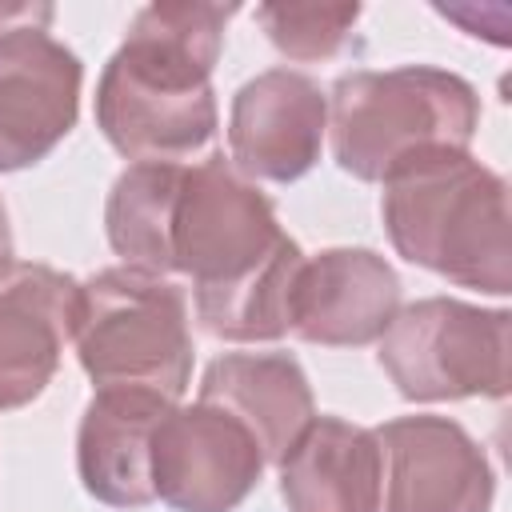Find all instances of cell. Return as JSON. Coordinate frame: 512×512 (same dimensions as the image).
<instances>
[{
  "label": "cell",
  "mask_w": 512,
  "mask_h": 512,
  "mask_svg": "<svg viewBox=\"0 0 512 512\" xmlns=\"http://www.w3.org/2000/svg\"><path fill=\"white\" fill-rule=\"evenodd\" d=\"M304 252L272 200L224 156L184 164L172 216V272L192 280L208 336L260 344L288 336V296Z\"/></svg>",
  "instance_id": "6da1fadb"
},
{
  "label": "cell",
  "mask_w": 512,
  "mask_h": 512,
  "mask_svg": "<svg viewBox=\"0 0 512 512\" xmlns=\"http://www.w3.org/2000/svg\"><path fill=\"white\" fill-rule=\"evenodd\" d=\"M236 4H148L132 16L96 84V124L132 164H184L220 128L212 68Z\"/></svg>",
  "instance_id": "7a4b0ae2"
},
{
  "label": "cell",
  "mask_w": 512,
  "mask_h": 512,
  "mask_svg": "<svg viewBox=\"0 0 512 512\" xmlns=\"http://www.w3.org/2000/svg\"><path fill=\"white\" fill-rule=\"evenodd\" d=\"M380 216L392 248L460 288L512 292L508 184L472 152H428L384 180Z\"/></svg>",
  "instance_id": "3957f363"
},
{
  "label": "cell",
  "mask_w": 512,
  "mask_h": 512,
  "mask_svg": "<svg viewBox=\"0 0 512 512\" xmlns=\"http://www.w3.org/2000/svg\"><path fill=\"white\" fill-rule=\"evenodd\" d=\"M476 128V88L432 64L360 68L340 76L328 92L332 156L364 184H384L400 164L428 152H468Z\"/></svg>",
  "instance_id": "277c9868"
},
{
  "label": "cell",
  "mask_w": 512,
  "mask_h": 512,
  "mask_svg": "<svg viewBox=\"0 0 512 512\" xmlns=\"http://www.w3.org/2000/svg\"><path fill=\"white\" fill-rule=\"evenodd\" d=\"M72 340L96 388H136L180 400L192 380L188 296L168 276L104 268L76 288Z\"/></svg>",
  "instance_id": "5b68a950"
},
{
  "label": "cell",
  "mask_w": 512,
  "mask_h": 512,
  "mask_svg": "<svg viewBox=\"0 0 512 512\" xmlns=\"http://www.w3.org/2000/svg\"><path fill=\"white\" fill-rule=\"evenodd\" d=\"M512 356V316L452 296H428L396 312L380 336V368L412 404L504 400Z\"/></svg>",
  "instance_id": "8992f818"
},
{
  "label": "cell",
  "mask_w": 512,
  "mask_h": 512,
  "mask_svg": "<svg viewBox=\"0 0 512 512\" xmlns=\"http://www.w3.org/2000/svg\"><path fill=\"white\" fill-rule=\"evenodd\" d=\"M264 464L252 432L216 404H172L152 432V492L172 512H236Z\"/></svg>",
  "instance_id": "52a82bcc"
},
{
  "label": "cell",
  "mask_w": 512,
  "mask_h": 512,
  "mask_svg": "<svg viewBox=\"0 0 512 512\" xmlns=\"http://www.w3.org/2000/svg\"><path fill=\"white\" fill-rule=\"evenodd\" d=\"M380 444V512H492L496 476L484 444L448 416H396Z\"/></svg>",
  "instance_id": "ba28073f"
},
{
  "label": "cell",
  "mask_w": 512,
  "mask_h": 512,
  "mask_svg": "<svg viewBox=\"0 0 512 512\" xmlns=\"http://www.w3.org/2000/svg\"><path fill=\"white\" fill-rule=\"evenodd\" d=\"M84 68L48 24L0 32V172L40 164L80 116Z\"/></svg>",
  "instance_id": "9c48e42d"
},
{
  "label": "cell",
  "mask_w": 512,
  "mask_h": 512,
  "mask_svg": "<svg viewBox=\"0 0 512 512\" xmlns=\"http://www.w3.org/2000/svg\"><path fill=\"white\" fill-rule=\"evenodd\" d=\"M328 96L292 68H268L240 84L228 112V156L248 180L292 184L308 176L324 152Z\"/></svg>",
  "instance_id": "30bf717a"
},
{
  "label": "cell",
  "mask_w": 512,
  "mask_h": 512,
  "mask_svg": "<svg viewBox=\"0 0 512 512\" xmlns=\"http://www.w3.org/2000/svg\"><path fill=\"white\" fill-rule=\"evenodd\" d=\"M400 312V276L372 248H324L304 256L288 296V332L320 348H360Z\"/></svg>",
  "instance_id": "8fae6325"
},
{
  "label": "cell",
  "mask_w": 512,
  "mask_h": 512,
  "mask_svg": "<svg viewBox=\"0 0 512 512\" xmlns=\"http://www.w3.org/2000/svg\"><path fill=\"white\" fill-rule=\"evenodd\" d=\"M76 280L48 264H12L0 276V412L32 404L72 340Z\"/></svg>",
  "instance_id": "7c38bea8"
},
{
  "label": "cell",
  "mask_w": 512,
  "mask_h": 512,
  "mask_svg": "<svg viewBox=\"0 0 512 512\" xmlns=\"http://www.w3.org/2000/svg\"><path fill=\"white\" fill-rule=\"evenodd\" d=\"M172 400L136 388H96L76 428V472L108 508H144L152 492V432Z\"/></svg>",
  "instance_id": "4fadbf2b"
},
{
  "label": "cell",
  "mask_w": 512,
  "mask_h": 512,
  "mask_svg": "<svg viewBox=\"0 0 512 512\" xmlns=\"http://www.w3.org/2000/svg\"><path fill=\"white\" fill-rule=\"evenodd\" d=\"M200 404L224 408L260 444L268 464H280L296 436L312 424L316 400L308 376L288 352H224L200 376Z\"/></svg>",
  "instance_id": "5bb4252c"
},
{
  "label": "cell",
  "mask_w": 512,
  "mask_h": 512,
  "mask_svg": "<svg viewBox=\"0 0 512 512\" xmlns=\"http://www.w3.org/2000/svg\"><path fill=\"white\" fill-rule=\"evenodd\" d=\"M288 512H380V444L372 428L312 416L280 460Z\"/></svg>",
  "instance_id": "9a60e30c"
},
{
  "label": "cell",
  "mask_w": 512,
  "mask_h": 512,
  "mask_svg": "<svg viewBox=\"0 0 512 512\" xmlns=\"http://www.w3.org/2000/svg\"><path fill=\"white\" fill-rule=\"evenodd\" d=\"M184 164H128L108 192L104 232L112 252L140 272L172 276V216Z\"/></svg>",
  "instance_id": "2e32d148"
},
{
  "label": "cell",
  "mask_w": 512,
  "mask_h": 512,
  "mask_svg": "<svg viewBox=\"0 0 512 512\" xmlns=\"http://www.w3.org/2000/svg\"><path fill=\"white\" fill-rule=\"evenodd\" d=\"M360 20V4H260L256 24L272 40V48L296 64H320L344 52L352 28Z\"/></svg>",
  "instance_id": "e0dca14e"
},
{
  "label": "cell",
  "mask_w": 512,
  "mask_h": 512,
  "mask_svg": "<svg viewBox=\"0 0 512 512\" xmlns=\"http://www.w3.org/2000/svg\"><path fill=\"white\" fill-rule=\"evenodd\" d=\"M24 24H52V4H0V32Z\"/></svg>",
  "instance_id": "ac0fdd59"
},
{
  "label": "cell",
  "mask_w": 512,
  "mask_h": 512,
  "mask_svg": "<svg viewBox=\"0 0 512 512\" xmlns=\"http://www.w3.org/2000/svg\"><path fill=\"white\" fill-rule=\"evenodd\" d=\"M12 268V224H8V208L0 200V276Z\"/></svg>",
  "instance_id": "d6986e66"
}]
</instances>
